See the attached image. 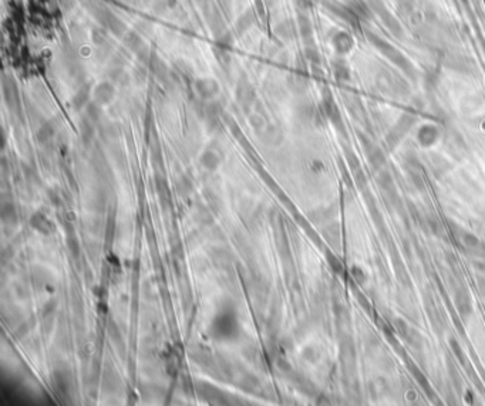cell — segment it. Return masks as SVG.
I'll return each mask as SVG.
<instances>
[{"label": "cell", "mask_w": 485, "mask_h": 406, "mask_svg": "<svg viewBox=\"0 0 485 406\" xmlns=\"http://www.w3.org/2000/svg\"><path fill=\"white\" fill-rule=\"evenodd\" d=\"M197 90L200 91L202 97H212L218 91V84L212 80H200L197 83Z\"/></svg>", "instance_id": "obj_5"}, {"label": "cell", "mask_w": 485, "mask_h": 406, "mask_svg": "<svg viewBox=\"0 0 485 406\" xmlns=\"http://www.w3.org/2000/svg\"><path fill=\"white\" fill-rule=\"evenodd\" d=\"M327 260H329V263H330V267L333 268V272H336L337 274L343 273V265H342L340 260H339L337 257L329 254V256H327Z\"/></svg>", "instance_id": "obj_10"}, {"label": "cell", "mask_w": 485, "mask_h": 406, "mask_svg": "<svg viewBox=\"0 0 485 406\" xmlns=\"http://www.w3.org/2000/svg\"><path fill=\"white\" fill-rule=\"evenodd\" d=\"M236 330H238V323H236L235 314L231 311L219 314V317L215 318V321L212 324V331L217 338H232L234 335H236Z\"/></svg>", "instance_id": "obj_1"}, {"label": "cell", "mask_w": 485, "mask_h": 406, "mask_svg": "<svg viewBox=\"0 0 485 406\" xmlns=\"http://www.w3.org/2000/svg\"><path fill=\"white\" fill-rule=\"evenodd\" d=\"M67 246H68V249L73 251V254H77V253H78V246H77V241H75V239H67Z\"/></svg>", "instance_id": "obj_15"}, {"label": "cell", "mask_w": 485, "mask_h": 406, "mask_svg": "<svg viewBox=\"0 0 485 406\" xmlns=\"http://www.w3.org/2000/svg\"><path fill=\"white\" fill-rule=\"evenodd\" d=\"M413 373H414V376L417 378V381L420 382V385H421V386L424 388V390H426V392H427V390H431V388H430V385H428V382H427V379L424 378V375H423V373L420 372L418 369H413Z\"/></svg>", "instance_id": "obj_11"}, {"label": "cell", "mask_w": 485, "mask_h": 406, "mask_svg": "<svg viewBox=\"0 0 485 406\" xmlns=\"http://www.w3.org/2000/svg\"><path fill=\"white\" fill-rule=\"evenodd\" d=\"M51 135H53V129H51L49 125H47V126L44 125L42 129L39 131V133H37V137H39V140H40V141H47Z\"/></svg>", "instance_id": "obj_12"}, {"label": "cell", "mask_w": 485, "mask_h": 406, "mask_svg": "<svg viewBox=\"0 0 485 406\" xmlns=\"http://www.w3.org/2000/svg\"><path fill=\"white\" fill-rule=\"evenodd\" d=\"M56 306H57V303L54 301V300H51V301H49L47 303V306H44V314L47 315V314H50V313H53L54 311V308H56Z\"/></svg>", "instance_id": "obj_14"}, {"label": "cell", "mask_w": 485, "mask_h": 406, "mask_svg": "<svg viewBox=\"0 0 485 406\" xmlns=\"http://www.w3.org/2000/svg\"><path fill=\"white\" fill-rule=\"evenodd\" d=\"M351 272H353V277L356 279V282L360 283V284L367 279V277H366V274L363 273V270H361L360 267H353V268H351Z\"/></svg>", "instance_id": "obj_13"}, {"label": "cell", "mask_w": 485, "mask_h": 406, "mask_svg": "<svg viewBox=\"0 0 485 406\" xmlns=\"http://www.w3.org/2000/svg\"><path fill=\"white\" fill-rule=\"evenodd\" d=\"M455 307H457V311L458 314L467 320L469 315L472 314V301L469 299V294L467 291L464 290H458L457 294H455Z\"/></svg>", "instance_id": "obj_2"}, {"label": "cell", "mask_w": 485, "mask_h": 406, "mask_svg": "<svg viewBox=\"0 0 485 406\" xmlns=\"http://www.w3.org/2000/svg\"><path fill=\"white\" fill-rule=\"evenodd\" d=\"M88 95H90V90H88V87H83L80 91L77 92V95H75L74 100H73L74 107L75 108L83 107L84 104L87 102V100H88Z\"/></svg>", "instance_id": "obj_7"}, {"label": "cell", "mask_w": 485, "mask_h": 406, "mask_svg": "<svg viewBox=\"0 0 485 406\" xmlns=\"http://www.w3.org/2000/svg\"><path fill=\"white\" fill-rule=\"evenodd\" d=\"M87 115H88V118H90V121H97V119L100 118L101 111H100V105H99V102H91V104H88V107H87Z\"/></svg>", "instance_id": "obj_8"}, {"label": "cell", "mask_w": 485, "mask_h": 406, "mask_svg": "<svg viewBox=\"0 0 485 406\" xmlns=\"http://www.w3.org/2000/svg\"><path fill=\"white\" fill-rule=\"evenodd\" d=\"M113 95H114V88H113V85L109 83L100 84V85L97 87L95 92H94L95 102H99V104H107V102H110L111 98H113Z\"/></svg>", "instance_id": "obj_3"}, {"label": "cell", "mask_w": 485, "mask_h": 406, "mask_svg": "<svg viewBox=\"0 0 485 406\" xmlns=\"http://www.w3.org/2000/svg\"><path fill=\"white\" fill-rule=\"evenodd\" d=\"M450 345H451V348L452 351H454L455 356L458 358V361L462 362V364H465L467 358H465V354H464V351H462V348L460 347V344H458L455 340H450Z\"/></svg>", "instance_id": "obj_9"}, {"label": "cell", "mask_w": 485, "mask_h": 406, "mask_svg": "<svg viewBox=\"0 0 485 406\" xmlns=\"http://www.w3.org/2000/svg\"><path fill=\"white\" fill-rule=\"evenodd\" d=\"M201 161L202 165L205 166V168H208V169H215V168L219 165V158H218L217 154L212 152V151L205 152V154L202 155Z\"/></svg>", "instance_id": "obj_6"}, {"label": "cell", "mask_w": 485, "mask_h": 406, "mask_svg": "<svg viewBox=\"0 0 485 406\" xmlns=\"http://www.w3.org/2000/svg\"><path fill=\"white\" fill-rule=\"evenodd\" d=\"M30 223H32L34 229H37L39 232L42 233H50L53 230V224L43 213H36V215L32 216Z\"/></svg>", "instance_id": "obj_4"}]
</instances>
